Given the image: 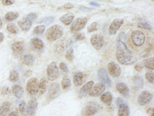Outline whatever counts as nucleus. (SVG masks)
<instances>
[{
	"label": "nucleus",
	"instance_id": "obj_1",
	"mask_svg": "<svg viewBox=\"0 0 154 116\" xmlns=\"http://www.w3.org/2000/svg\"><path fill=\"white\" fill-rule=\"evenodd\" d=\"M63 34V30L62 27L60 25H53L46 31V38L50 42H53L60 39Z\"/></svg>",
	"mask_w": 154,
	"mask_h": 116
},
{
	"label": "nucleus",
	"instance_id": "obj_2",
	"mask_svg": "<svg viewBox=\"0 0 154 116\" xmlns=\"http://www.w3.org/2000/svg\"><path fill=\"white\" fill-rule=\"evenodd\" d=\"M116 58L120 64L123 65H131L137 61V58L132 54H124L116 52Z\"/></svg>",
	"mask_w": 154,
	"mask_h": 116
},
{
	"label": "nucleus",
	"instance_id": "obj_3",
	"mask_svg": "<svg viewBox=\"0 0 154 116\" xmlns=\"http://www.w3.org/2000/svg\"><path fill=\"white\" fill-rule=\"evenodd\" d=\"M131 38L133 44L136 46L140 47L143 46L146 41V36L143 32L139 30H136L132 31L131 34Z\"/></svg>",
	"mask_w": 154,
	"mask_h": 116
},
{
	"label": "nucleus",
	"instance_id": "obj_4",
	"mask_svg": "<svg viewBox=\"0 0 154 116\" xmlns=\"http://www.w3.org/2000/svg\"><path fill=\"white\" fill-rule=\"evenodd\" d=\"M88 21V17H79V18H77L71 25L70 31L72 33H77L78 31L82 30L86 26Z\"/></svg>",
	"mask_w": 154,
	"mask_h": 116
},
{
	"label": "nucleus",
	"instance_id": "obj_5",
	"mask_svg": "<svg viewBox=\"0 0 154 116\" xmlns=\"http://www.w3.org/2000/svg\"><path fill=\"white\" fill-rule=\"evenodd\" d=\"M59 70L56 62H51L48 65V68H47V76H48V79L50 81H53V80H56L59 76Z\"/></svg>",
	"mask_w": 154,
	"mask_h": 116
},
{
	"label": "nucleus",
	"instance_id": "obj_6",
	"mask_svg": "<svg viewBox=\"0 0 154 116\" xmlns=\"http://www.w3.org/2000/svg\"><path fill=\"white\" fill-rule=\"evenodd\" d=\"M100 110V105L95 103H90L84 107L82 111V115L83 116H92L95 115Z\"/></svg>",
	"mask_w": 154,
	"mask_h": 116
},
{
	"label": "nucleus",
	"instance_id": "obj_7",
	"mask_svg": "<svg viewBox=\"0 0 154 116\" xmlns=\"http://www.w3.org/2000/svg\"><path fill=\"white\" fill-rule=\"evenodd\" d=\"M38 80L36 78H31L28 80L26 84V89L29 94L32 96L38 93Z\"/></svg>",
	"mask_w": 154,
	"mask_h": 116
},
{
	"label": "nucleus",
	"instance_id": "obj_8",
	"mask_svg": "<svg viewBox=\"0 0 154 116\" xmlns=\"http://www.w3.org/2000/svg\"><path fill=\"white\" fill-rule=\"evenodd\" d=\"M152 98H153V95L149 91L144 90L138 96L137 102L140 105L144 106L148 105L151 101Z\"/></svg>",
	"mask_w": 154,
	"mask_h": 116
},
{
	"label": "nucleus",
	"instance_id": "obj_9",
	"mask_svg": "<svg viewBox=\"0 0 154 116\" xmlns=\"http://www.w3.org/2000/svg\"><path fill=\"white\" fill-rule=\"evenodd\" d=\"M90 43L96 50H100L102 49L104 44V36L100 34H94L90 39Z\"/></svg>",
	"mask_w": 154,
	"mask_h": 116
},
{
	"label": "nucleus",
	"instance_id": "obj_10",
	"mask_svg": "<svg viewBox=\"0 0 154 116\" xmlns=\"http://www.w3.org/2000/svg\"><path fill=\"white\" fill-rule=\"evenodd\" d=\"M98 75V78L99 80L101 81V83L104 84L106 87H111L112 86V81L110 80L109 77L107 72L104 69V68H100V70L98 71L97 73Z\"/></svg>",
	"mask_w": 154,
	"mask_h": 116
},
{
	"label": "nucleus",
	"instance_id": "obj_11",
	"mask_svg": "<svg viewBox=\"0 0 154 116\" xmlns=\"http://www.w3.org/2000/svg\"><path fill=\"white\" fill-rule=\"evenodd\" d=\"M108 71L109 74L111 75L112 77H119L122 74V69L120 66L116 63L112 61L109 63L108 66Z\"/></svg>",
	"mask_w": 154,
	"mask_h": 116
},
{
	"label": "nucleus",
	"instance_id": "obj_12",
	"mask_svg": "<svg viewBox=\"0 0 154 116\" xmlns=\"http://www.w3.org/2000/svg\"><path fill=\"white\" fill-rule=\"evenodd\" d=\"M105 88V86L102 83H97L93 86V87L92 88L89 93H90V96H92V97H97V96H100L104 93Z\"/></svg>",
	"mask_w": 154,
	"mask_h": 116
},
{
	"label": "nucleus",
	"instance_id": "obj_13",
	"mask_svg": "<svg viewBox=\"0 0 154 116\" xmlns=\"http://www.w3.org/2000/svg\"><path fill=\"white\" fill-rule=\"evenodd\" d=\"M124 24V20L122 19H116L111 23V25L109 28V34L111 36L116 34L117 31L120 29Z\"/></svg>",
	"mask_w": 154,
	"mask_h": 116
},
{
	"label": "nucleus",
	"instance_id": "obj_14",
	"mask_svg": "<svg viewBox=\"0 0 154 116\" xmlns=\"http://www.w3.org/2000/svg\"><path fill=\"white\" fill-rule=\"evenodd\" d=\"M87 78V74L84 72H75L73 76V83L75 86H80L85 81Z\"/></svg>",
	"mask_w": 154,
	"mask_h": 116
},
{
	"label": "nucleus",
	"instance_id": "obj_15",
	"mask_svg": "<svg viewBox=\"0 0 154 116\" xmlns=\"http://www.w3.org/2000/svg\"><path fill=\"white\" fill-rule=\"evenodd\" d=\"M60 86L57 83H53L50 86L48 90V97L51 99H53L57 96H58V94L60 93Z\"/></svg>",
	"mask_w": 154,
	"mask_h": 116
},
{
	"label": "nucleus",
	"instance_id": "obj_16",
	"mask_svg": "<svg viewBox=\"0 0 154 116\" xmlns=\"http://www.w3.org/2000/svg\"><path fill=\"white\" fill-rule=\"evenodd\" d=\"M116 88L118 92L124 97H129V88L124 83H118L116 86Z\"/></svg>",
	"mask_w": 154,
	"mask_h": 116
},
{
	"label": "nucleus",
	"instance_id": "obj_17",
	"mask_svg": "<svg viewBox=\"0 0 154 116\" xmlns=\"http://www.w3.org/2000/svg\"><path fill=\"white\" fill-rule=\"evenodd\" d=\"M11 49L15 54H21L24 52L25 44L23 41H17L11 45Z\"/></svg>",
	"mask_w": 154,
	"mask_h": 116
},
{
	"label": "nucleus",
	"instance_id": "obj_18",
	"mask_svg": "<svg viewBox=\"0 0 154 116\" xmlns=\"http://www.w3.org/2000/svg\"><path fill=\"white\" fill-rule=\"evenodd\" d=\"M37 107H38V101L35 98H32L29 101L28 105H27V108H28V115L29 116H33L35 113V111H36Z\"/></svg>",
	"mask_w": 154,
	"mask_h": 116
},
{
	"label": "nucleus",
	"instance_id": "obj_19",
	"mask_svg": "<svg viewBox=\"0 0 154 116\" xmlns=\"http://www.w3.org/2000/svg\"><path fill=\"white\" fill-rule=\"evenodd\" d=\"M18 25L23 31H28L32 26V21H31L29 19L23 18L18 21Z\"/></svg>",
	"mask_w": 154,
	"mask_h": 116
},
{
	"label": "nucleus",
	"instance_id": "obj_20",
	"mask_svg": "<svg viewBox=\"0 0 154 116\" xmlns=\"http://www.w3.org/2000/svg\"><path fill=\"white\" fill-rule=\"evenodd\" d=\"M118 106V115L119 116H129V108L126 102L119 104Z\"/></svg>",
	"mask_w": 154,
	"mask_h": 116
},
{
	"label": "nucleus",
	"instance_id": "obj_21",
	"mask_svg": "<svg viewBox=\"0 0 154 116\" xmlns=\"http://www.w3.org/2000/svg\"><path fill=\"white\" fill-rule=\"evenodd\" d=\"M71 44V39L70 40H62L60 43L56 45V52L58 54H61L65 51L67 47L69 46Z\"/></svg>",
	"mask_w": 154,
	"mask_h": 116
},
{
	"label": "nucleus",
	"instance_id": "obj_22",
	"mask_svg": "<svg viewBox=\"0 0 154 116\" xmlns=\"http://www.w3.org/2000/svg\"><path fill=\"white\" fill-rule=\"evenodd\" d=\"M31 45L33 49L36 51H41L44 48V44L43 41L38 38H33L31 40Z\"/></svg>",
	"mask_w": 154,
	"mask_h": 116
},
{
	"label": "nucleus",
	"instance_id": "obj_23",
	"mask_svg": "<svg viewBox=\"0 0 154 116\" xmlns=\"http://www.w3.org/2000/svg\"><path fill=\"white\" fill-rule=\"evenodd\" d=\"M75 18V15L72 13L68 12L66 14L63 15L62 17H60V21L61 22L64 24L66 25H70L72 24V21Z\"/></svg>",
	"mask_w": 154,
	"mask_h": 116
},
{
	"label": "nucleus",
	"instance_id": "obj_24",
	"mask_svg": "<svg viewBox=\"0 0 154 116\" xmlns=\"http://www.w3.org/2000/svg\"><path fill=\"white\" fill-rule=\"evenodd\" d=\"M11 90H12L14 96L16 98H21L23 97V93H24V90H23V88L21 87V86L19 85L13 86L12 88H11Z\"/></svg>",
	"mask_w": 154,
	"mask_h": 116
},
{
	"label": "nucleus",
	"instance_id": "obj_25",
	"mask_svg": "<svg viewBox=\"0 0 154 116\" xmlns=\"http://www.w3.org/2000/svg\"><path fill=\"white\" fill-rule=\"evenodd\" d=\"M100 100L104 103L106 104V105H110L112 103V100H113V97H112V93L108 91L102 94L101 97H100Z\"/></svg>",
	"mask_w": 154,
	"mask_h": 116
},
{
	"label": "nucleus",
	"instance_id": "obj_26",
	"mask_svg": "<svg viewBox=\"0 0 154 116\" xmlns=\"http://www.w3.org/2000/svg\"><path fill=\"white\" fill-rule=\"evenodd\" d=\"M94 86V82L92 80H90V81H88V83H86L85 85L81 88V89L80 90V93L82 95H86L88 93H90V90L92 89V88Z\"/></svg>",
	"mask_w": 154,
	"mask_h": 116
},
{
	"label": "nucleus",
	"instance_id": "obj_27",
	"mask_svg": "<svg viewBox=\"0 0 154 116\" xmlns=\"http://www.w3.org/2000/svg\"><path fill=\"white\" fill-rule=\"evenodd\" d=\"M11 108V104L9 102L6 101L3 103L2 105L0 108V116H6Z\"/></svg>",
	"mask_w": 154,
	"mask_h": 116
},
{
	"label": "nucleus",
	"instance_id": "obj_28",
	"mask_svg": "<svg viewBox=\"0 0 154 116\" xmlns=\"http://www.w3.org/2000/svg\"><path fill=\"white\" fill-rule=\"evenodd\" d=\"M19 17V13L17 11H9L6 14L5 16V19L8 21H11L17 19Z\"/></svg>",
	"mask_w": 154,
	"mask_h": 116
},
{
	"label": "nucleus",
	"instance_id": "obj_29",
	"mask_svg": "<svg viewBox=\"0 0 154 116\" xmlns=\"http://www.w3.org/2000/svg\"><path fill=\"white\" fill-rule=\"evenodd\" d=\"M35 61V57L32 54H26L23 58V64L26 66H31Z\"/></svg>",
	"mask_w": 154,
	"mask_h": 116
},
{
	"label": "nucleus",
	"instance_id": "obj_30",
	"mask_svg": "<svg viewBox=\"0 0 154 116\" xmlns=\"http://www.w3.org/2000/svg\"><path fill=\"white\" fill-rule=\"evenodd\" d=\"M47 88V80L46 78H41L40 83L38 84V91L41 94L46 93Z\"/></svg>",
	"mask_w": 154,
	"mask_h": 116
},
{
	"label": "nucleus",
	"instance_id": "obj_31",
	"mask_svg": "<svg viewBox=\"0 0 154 116\" xmlns=\"http://www.w3.org/2000/svg\"><path fill=\"white\" fill-rule=\"evenodd\" d=\"M133 82L137 88H141L143 87V79L141 76H135L133 78Z\"/></svg>",
	"mask_w": 154,
	"mask_h": 116
},
{
	"label": "nucleus",
	"instance_id": "obj_32",
	"mask_svg": "<svg viewBox=\"0 0 154 116\" xmlns=\"http://www.w3.org/2000/svg\"><path fill=\"white\" fill-rule=\"evenodd\" d=\"M143 65L148 69L153 70L154 69V58L153 57L147 58L143 61Z\"/></svg>",
	"mask_w": 154,
	"mask_h": 116
},
{
	"label": "nucleus",
	"instance_id": "obj_33",
	"mask_svg": "<svg viewBox=\"0 0 154 116\" xmlns=\"http://www.w3.org/2000/svg\"><path fill=\"white\" fill-rule=\"evenodd\" d=\"M19 110L20 111V113L21 114V115L23 116H26L28 115V108H27L26 104L24 101L21 102V103L19 105Z\"/></svg>",
	"mask_w": 154,
	"mask_h": 116
},
{
	"label": "nucleus",
	"instance_id": "obj_34",
	"mask_svg": "<svg viewBox=\"0 0 154 116\" xmlns=\"http://www.w3.org/2000/svg\"><path fill=\"white\" fill-rule=\"evenodd\" d=\"M7 30L10 32L11 34H17L19 32V28L14 24H9L7 27Z\"/></svg>",
	"mask_w": 154,
	"mask_h": 116
},
{
	"label": "nucleus",
	"instance_id": "obj_35",
	"mask_svg": "<svg viewBox=\"0 0 154 116\" xmlns=\"http://www.w3.org/2000/svg\"><path fill=\"white\" fill-rule=\"evenodd\" d=\"M61 86L63 90H66L69 88L71 86V80L70 78L68 77H64L62 80V83H61Z\"/></svg>",
	"mask_w": 154,
	"mask_h": 116
},
{
	"label": "nucleus",
	"instance_id": "obj_36",
	"mask_svg": "<svg viewBox=\"0 0 154 116\" xmlns=\"http://www.w3.org/2000/svg\"><path fill=\"white\" fill-rule=\"evenodd\" d=\"M19 73L16 70H12L10 72V75H9V80L11 82H16L19 80Z\"/></svg>",
	"mask_w": 154,
	"mask_h": 116
},
{
	"label": "nucleus",
	"instance_id": "obj_37",
	"mask_svg": "<svg viewBox=\"0 0 154 116\" xmlns=\"http://www.w3.org/2000/svg\"><path fill=\"white\" fill-rule=\"evenodd\" d=\"M45 30H46V27L44 25H39V26L35 27L34 29H33V34L37 35L43 34Z\"/></svg>",
	"mask_w": 154,
	"mask_h": 116
},
{
	"label": "nucleus",
	"instance_id": "obj_38",
	"mask_svg": "<svg viewBox=\"0 0 154 116\" xmlns=\"http://www.w3.org/2000/svg\"><path fill=\"white\" fill-rule=\"evenodd\" d=\"M100 25L97 22H92L90 26L88 27V33H91L93 32V31H97L99 29H100Z\"/></svg>",
	"mask_w": 154,
	"mask_h": 116
},
{
	"label": "nucleus",
	"instance_id": "obj_39",
	"mask_svg": "<svg viewBox=\"0 0 154 116\" xmlns=\"http://www.w3.org/2000/svg\"><path fill=\"white\" fill-rule=\"evenodd\" d=\"M55 20L54 17H44L42 19H41L40 21H38L39 24H50L53 23Z\"/></svg>",
	"mask_w": 154,
	"mask_h": 116
},
{
	"label": "nucleus",
	"instance_id": "obj_40",
	"mask_svg": "<svg viewBox=\"0 0 154 116\" xmlns=\"http://www.w3.org/2000/svg\"><path fill=\"white\" fill-rule=\"evenodd\" d=\"M66 58L67 60H68L69 61H71L73 60L74 58V54H73V49L70 48L67 51L66 53Z\"/></svg>",
	"mask_w": 154,
	"mask_h": 116
},
{
	"label": "nucleus",
	"instance_id": "obj_41",
	"mask_svg": "<svg viewBox=\"0 0 154 116\" xmlns=\"http://www.w3.org/2000/svg\"><path fill=\"white\" fill-rule=\"evenodd\" d=\"M138 27L141 29H147V30H151L152 29L151 25L150 24L149 22H146V21H142V22H140L139 24H138Z\"/></svg>",
	"mask_w": 154,
	"mask_h": 116
},
{
	"label": "nucleus",
	"instance_id": "obj_42",
	"mask_svg": "<svg viewBox=\"0 0 154 116\" xmlns=\"http://www.w3.org/2000/svg\"><path fill=\"white\" fill-rule=\"evenodd\" d=\"M154 74H153V71H148L146 72V80L149 81V83H151L153 84V78H154Z\"/></svg>",
	"mask_w": 154,
	"mask_h": 116
},
{
	"label": "nucleus",
	"instance_id": "obj_43",
	"mask_svg": "<svg viewBox=\"0 0 154 116\" xmlns=\"http://www.w3.org/2000/svg\"><path fill=\"white\" fill-rule=\"evenodd\" d=\"M85 38V34H82V33H80V34H75L73 36V39L74 41H80V40H83Z\"/></svg>",
	"mask_w": 154,
	"mask_h": 116
},
{
	"label": "nucleus",
	"instance_id": "obj_44",
	"mask_svg": "<svg viewBox=\"0 0 154 116\" xmlns=\"http://www.w3.org/2000/svg\"><path fill=\"white\" fill-rule=\"evenodd\" d=\"M37 17H38V16H37V14L35 13H30L29 14L26 16V18L29 19V20L32 21V22L37 19Z\"/></svg>",
	"mask_w": 154,
	"mask_h": 116
},
{
	"label": "nucleus",
	"instance_id": "obj_45",
	"mask_svg": "<svg viewBox=\"0 0 154 116\" xmlns=\"http://www.w3.org/2000/svg\"><path fill=\"white\" fill-rule=\"evenodd\" d=\"M60 69L62 71L63 73H67L68 72V66H66V64L65 63H60Z\"/></svg>",
	"mask_w": 154,
	"mask_h": 116
},
{
	"label": "nucleus",
	"instance_id": "obj_46",
	"mask_svg": "<svg viewBox=\"0 0 154 116\" xmlns=\"http://www.w3.org/2000/svg\"><path fill=\"white\" fill-rule=\"evenodd\" d=\"M2 2L5 6H9L15 2V0H2Z\"/></svg>",
	"mask_w": 154,
	"mask_h": 116
},
{
	"label": "nucleus",
	"instance_id": "obj_47",
	"mask_svg": "<svg viewBox=\"0 0 154 116\" xmlns=\"http://www.w3.org/2000/svg\"><path fill=\"white\" fill-rule=\"evenodd\" d=\"M9 92H10V90H9V87H8V86H4L2 88V96L8 95V94L9 93Z\"/></svg>",
	"mask_w": 154,
	"mask_h": 116
},
{
	"label": "nucleus",
	"instance_id": "obj_48",
	"mask_svg": "<svg viewBox=\"0 0 154 116\" xmlns=\"http://www.w3.org/2000/svg\"><path fill=\"white\" fill-rule=\"evenodd\" d=\"M63 7L66 9H70L74 8V5L71 3H67L66 5H64L63 6Z\"/></svg>",
	"mask_w": 154,
	"mask_h": 116
},
{
	"label": "nucleus",
	"instance_id": "obj_49",
	"mask_svg": "<svg viewBox=\"0 0 154 116\" xmlns=\"http://www.w3.org/2000/svg\"><path fill=\"white\" fill-rule=\"evenodd\" d=\"M153 112H154V108H150L147 110V114L150 116H154V114H153Z\"/></svg>",
	"mask_w": 154,
	"mask_h": 116
},
{
	"label": "nucleus",
	"instance_id": "obj_50",
	"mask_svg": "<svg viewBox=\"0 0 154 116\" xmlns=\"http://www.w3.org/2000/svg\"><path fill=\"white\" fill-rule=\"evenodd\" d=\"M124 101L123 99H122V98H116V105H119V104H121V103H124Z\"/></svg>",
	"mask_w": 154,
	"mask_h": 116
},
{
	"label": "nucleus",
	"instance_id": "obj_51",
	"mask_svg": "<svg viewBox=\"0 0 154 116\" xmlns=\"http://www.w3.org/2000/svg\"><path fill=\"white\" fill-rule=\"evenodd\" d=\"M80 9L81 10H86V11H91L92 10V9H90V8H88V7H80Z\"/></svg>",
	"mask_w": 154,
	"mask_h": 116
},
{
	"label": "nucleus",
	"instance_id": "obj_52",
	"mask_svg": "<svg viewBox=\"0 0 154 116\" xmlns=\"http://www.w3.org/2000/svg\"><path fill=\"white\" fill-rule=\"evenodd\" d=\"M135 70H137V71H141L142 70V66H139V65H137V66H135Z\"/></svg>",
	"mask_w": 154,
	"mask_h": 116
},
{
	"label": "nucleus",
	"instance_id": "obj_53",
	"mask_svg": "<svg viewBox=\"0 0 154 116\" xmlns=\"http://www.w3.org/2000/svg\"><path fill=\"white\" fill-rule=\"evenodd\" d=\"M7 116H19V115H18V113L17 111H12L9 115Z\"/></svg>",
	"mask_w": 154,
	"mask_h": 116
},
{
	"label": "nucleus",
	"instance_id": "obj_54",
	"mask_svg": "<svg viewBox=\"0 0 154 116\" xmlns=\"http://www.w3.org/2000/svg\"><path fill=\"white\" fill-rule=\"evenodd\" d=\"M4 39H5V36H4L3 33H1L0 32V44H1L2 42Z\"/></svg>",
	"mask_w": 154,
	"mask_h": 116
},
{
	"label": "nucleus",
	"instance_id": "obj_55",
	"mask_svg": "<svg viewBox=\"0 0 154 116\" xmlns=\"http://www.w3.org/2000/svg\"><path fill=\"white\" fill-rule=\"evenodd\" d=\"M90 5L94 6V7H99V6H100V4L97 2H90Z\"/></svg>",
	"mask_w": 154,
	"mask_h": 116
},
{
	"label": "nucleus",
	"instance_id": "obj_56",
	"mask_svg": "<svg viewBox=\"0 0 154 116\" xmlns=\"http://www.w3.org/2000/svg\"><path fill=\"white\" fill-rule=\"evenodd\" d=\"M2 27V21L1 18H0V29H1Z\"/></svg>",
	"mask_w": 154,
	"mask_h": 116
},
{
	"label": "nucleus",
	"instance_id": "obj_57",
	"mask_svg": "<svg viewBox=\"0 0 154 116\" xmlns=\"http://www.w3.org/2000/svg\"><path fill=\"white\" fill-rule=\"evenodd\" d=\"M0 90H1V88H0Z\"/></svg>",
	"mask_w": 154,
	"mask_h": 116
}]
</instances>
